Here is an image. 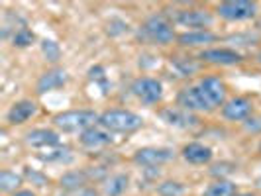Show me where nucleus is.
Wrapping results in <instances>:
<instances>
[{"instance_id":"obj_7","label":"nucleus","mask_w":261,"mask_h":196,"mask_svg":"<svg viewBox=\"0 0 261 196\" xmlns=\"http://www.w3.org/2000/svg\"><path fill=\"white\" fill-rule=\"evenodd\" d=\"M132 94L145 106H155L163 100V85L155 77H138L130 85Z\"/></svg>"},{"instance_id":"obj_17","label":"nucleus","mask_w":261,"mask_h":196,"mask_svg":"<svg viewBox=\"0 0 261 196\" xmlns=\"http://www.w3.org/2000/svg\"><path fill=\"white\" fill-rule=\"evenodd\" d=\"M38 104L34 102V100H30V98H22V100H16L10 108H8V112H6V122L10 124V126H22V124H26L30 122L32 118L38 114Z\"/></svg>"},{"instance_id":"obj_25","label":"nucleus","mask_w":261,"mask_h":196,"mask_svg":"<svg viewBox=\"0 0 261 196\" xmlns=\"http://www.w3.org/2000/svg\"><path fill=\"white\" fill-rule=\"evenodd\" d=\"M157 196H185L187 184L181 181H163L155 186Z\"/></svg>"},{"instance_id":"obj_31","label":"nucleus","mask_w":261,"mask_h":196,"mask_svg":"<svg viewBox=\"0 0 261 196\" xmlns=\"http://www.w3.org/2000/svg\"><path fill=\"white\" fill-rule=\"evenodd\" d=\"M244 130L248 131V133H257V131H261V118H257V116L248 118V120L244 122Z\"/></svg>"},{"instance_id":"obj_24","label":"nucleus","mask_w":261,"mask_h":196,"mask_svg":"<svg viewBox=\"0 0 261 196\" xmlns=\"http://www.w3.org/2000/svg\"><path fill=\"white\" fill-rule=\"evenodd\" d=\"M39 47H41V55L45 57L47 63H53V65L59 63L63 51H61V45H59L57 41H53V39H43V41L39 43Z\"/></svg>"},{"instance_id":"obj_35","label":"nucleus","mask_w":261,"mask_h":196,"mask_svg":"<svg viewBox=\"0 0 261 196\" xmlns=\"http://www.w3.org/2000/svg\"><path fill=\"white\" fill-rule=\"evenodd\" d=\"M255 59H257V63H259V65H261V49H259V51H257V55H255Z\"/></svg>"},{"instance_id":"obj_28","label":"nucleus","mask_w":261,"mask_h":196,"mask_svg":"<svg viewBox=\"0 0 261 196\" xmlns=\"http://www.w3.org/2000/svg\"><path fill=\"white\" fill-rule=\"evenodd\" d=\"M24 181H30V183L36 184V186H47V184H49V177L43 175L41 171L26 167V169H24Z\"/></svg>"},{"instance_id":"obj_1","label":"nucleus","mask_w":261,"mask_h":196,"mask_svg":"<svg viewBox=\"0 0 261 196\" xmlns=\"http://www.w3.org/2000/svg\"><path fill=\"white\" fill-rule=\"evenodd\" d=\"M98 112L91 108H73V110H63L53 116V126L59 133H83L91 126L98 124Z\"/></svg>"},{"instance_id":"obj_4","label":"nucleus","mask_w":261,"mask_h":196,"mask_svg":"<svg viewBox=\"0 0 261 196\" xmlns=\"http://www.w3.org/2000/svg\"><path fill=\"white\" fill-rule=\"evenodd\" d=\"M257 10H259L257 2H251V0H226L216 4L214 12L226 22H248L255 18Z\"/></svg>"},{"instance_id":"obj_14","label":"nucleus","mask_w":261,"mask_h":196,"mask_svg":"<svg viewBox=\"0 0 261 196\" xmlns=\"http://www.w3.org/2000/svg\"><path fill=\"white\" fill-rule=\"evenodd\" d=\"M220 36L212 30H185L181 34H177V45L181 47H202L206 49L210 43H216Z\"/></svg>"},{"instance_id":"obj_36","label":"nucleus","mask_w":261,"mask_h":196,"mask_svg":"<svg viewBox=\"0 0 261 196\" xmlns=\"http://www.w3.org/2000/svg\"><path fill=\"white\" fill-rule=\"evenodd\" d=\"M59 196H67V194H59Z\"/></svg>"},{"instance_id":"obj_23","label":"nucleus","mask_w":261,"mask_h":196,"mask_svg":"<svg viewBox=\"0 0 261 196\" xmlns=\"http://www.w3.org/2000/svg\"><path fill=\"white\" fill-rule=\"evenodd\" d=\"M171 65L181 77H191L198 71V61L193 59V57H173Z\"/></svg>"},{"instance_id":"obj_11","label":"nucleus","mask_w":261,"mask_h":196,"mask_svg":"<svg viewBox=\"0 0 261 196\" xmlns=\"http://www.w3.org/2000/svg\"><path fill=\"white\" fill-rule=\"evenodd\" d=\"M220 114L228 122H246L248 118L253 116V100L248 96H232L226 100V104L220 108Z\"/></svg>"},{"instance_id":"obj_16","label":"nucleus","mask_w":261,"mask_h":196,"mask_svg":"<svg viewBox=\"0 0 261 196\" xmlns=\"http://www.w3.org/2000/svg\"><path fill=\"white\" fill-rule=\"evenodd\" d=\"M114 142V133L105 130L102 126H91L89 130H85L83 133H79V144L85 149H102L106 145H110Z\"/></svg>"},{"instance_id":"obj_30","label":"nucleus","mask_w":261,"mask_h":196,"mask_svg":"<svg viewBox=\"0 0 261 196\" xmlns=\"http://www.w3.org/2000/svg\"><path fill=\"white\" fill-rule=\"evenodd\" d=\"M232 171H236L232 163H216V165H212L210 175H212V177H216V179H226V175H228V173H232Z\"/></svg>"},{"instance_id":"obj_34","label":"nucleus","mask_w":261,"mask_h":196,"mask_svg":"<svg viewBox=\"0 0 261 196\" xmlns=\"http://www.w3.org/2000/svg\"><path fill=\"white\" fill-rule=\"evenodd\" d=\"M234 196H257V194H253V192H236Z\"/></svg>"},{"instance_id":"obj_27","label":"nucleus","mask_w":261,"mask_h":196,"mask_svg":"<svg viewBox=\"0 0 261 196\" xmlns=\"http://www.w3.org/2000/svg\"><path fill=\"white\" fill-rule=\"evenodd\" d=\"M39 159L47 161V163H71L73 161V153H71L69 147H55L47 155H39Z\"/></svg>"},{"instance_id":"obj_8","label":"nucleus","mask_w":261,"mask_h":196,"mask_svg":"<svg viewBox=\"0 0 261 196\" xmlns=\"http://www.w3.org/2000/svg\"><path fill=\"white\" fill-rule=\"evenodd\" d=\"M175 151L171 147H155V145H147V147H140L134 155L132 161L138 167H145V169H153V167H161L165 163L173 161Z\"/></svg>"},{"instance_id":"obj_2","label":"nucleus","mask_w":261,"mask_h":196,"mask_svg":"<svg viewBox=\"0 0 261 196\" xmlns=\"http://www.w3.org/2000/svg\"><path fill=\"white\" fill-rule=\"evenodd\" d=\"M140 36L153 43V45H159V47H165V45H171L173 41H177V34H175V27H173V22L165 14L155 12L149 14L142 22L140 26Z\"/></svg>"},{"instance_id":"obj_20","label":"nucleus","mask_w":261,"mask_h":196,"mask_svg":"<svg viewBox=\"0 0 261 196\" xmlns=\"http://www.w3.org/2000/svg\"><path fill=\"white\" fill-rule=\"evenodd\" d=\"M128 186H130V177L126 173H116L105 181L102 192L105 196H122L128 190Z\"/></svg>"},{"instance_id":"obj_10","label":"nucleus","mask_w":261,"mask_h":196,"mask_svg":"<svg viewBox=\"0 0 261 196\" xmlns=\"http://www.w3.org/2000/svg\"><path fill=\"white\" fill-rule=\"evenodd\" d=\"M198 61L216 67H236L244 63V55L232 47H206L198 53Z\"/></svg>"},{"instance_id":"obj_3","label":"nucleus","mask_w":261,"mask_h":196,"mask_svg":"<svg viewBox=\"0 0 261 196\" xmlns=\"http://www.w3.org/2000/svg\"><path fill=\"white\" fill-rule=\"evenodd\" d=\"M98 126L112 133H134L144 128V118L126 108H110L98 116Z\"/></svg>"},{"instance_id":"obj_19","label":"nucleus","mask_w":261,"mask_h":196,"mask_svg":"<svg viewBox=\"0 0 261 196\" xmlns=\"http://www.w3.org/2000/svg\"><path fill=\"white\" fill-rule=\"evenodd\" d=\"M89 183H91V179L87 175V169H71L63 173V177L59 179V186L65 192H79L85 186H89Z\"/></svg>"},{"instance_id":"obj_33","label":"nucleus","mask_w":261,"mask_h":196,"mask_svg":"<svg viewBox=\"0 0 261 196\" xmlns=\"http://www.w3.org/2000/svg\"><path fill=\"white\" fill-rule=\"evenodd\" d=\"M10 196H38V194H36L34 190H30V188H20V190H16V192Z\"/></svg>"},{"instance_id":"obj_29","label":"nucleus","mask_w":261,"mask_h":196,"mask_svg":"<svg viewBox=\"0 0 261 196\" xmlns=\"http://www.w3.org/2000/svg\"><path fill=\"white\" fill-rule=\"evenodd\" d=\"M108 36H122V34H126L128 32V24L124 22V20H118V18H112L110 22H108Z\"/></svg>"},{"instance_id":"obj_26","label":"nucleus","mask_w":261,"mask_h":196,"mask_svg":"<svg viewBox=\"0 0 261 196\" xmlns=\"http://www.w3.org/2000/svg\"><path fill=\"white\" fill-rule=\"evenodd\" d=\"M34 41H36V34L26 26L18 27L12 36V45L14 47H18V49H26V47H30Z\"/></svg>"},{"instance_id":"obj_9","label":"nucleus","mask_w":261,"mask_h":196,"mask_svg":"<svg viewBox=\"0 0 261 196\" xmlns=\"http://www.w3.org/2000/svg\"><path fill=\"white\" fill-rule=\"evenodd\" d=\"M157 116L167 126L177 128V130H195L200 126V118L193 112H187L183 108H179V106H165L157 112Z\"/></svg>"},{"instance_id":"obj_5","label":"nucleus","mask_w":261,"mask_h":196,"mask_svg":"<svg viewBox=\"0 0 261 196\" xmlns=\"http://www.w3.org/2000/svg\"><path fill=\"white\" fill-rule=\"evenodd\" d=\"M171 22L187 30H210L214 24V14L208 8H181V10H173Z\"/></svg>"},{"instance_id":"obj_18","label":"nucleus","mask_w":261,"mask_h":196,"mask_svg":"<svg viewBox=\"0 0 261 196\" xmlns=\"http://www.w3.org/2000/svg\"><path fill=\"white\" fill-rule=\"evenodd\" d=\"M181 157H183L189 165L200 167V165H208L210 161H212L214 151H212V147L200 144V142H189V144L183 145Z\"/></svg>"},{"instance_id":"obj_12","label":"nucleus","mask_w":261,"mask_h":196,"mask_svg":"<svg viewBox=\"0 0 261 196\" xmlns=\"http://www.w3.org/2000/svg\"><path fill=\"white\" fill-rule=\"evenodd\" d=\"M198 89L204 92V96L208 98V102L214 108H222L228 100V85L224 82V78L216 77V75H206L198 82Z\"/></svg>"},{"instance_id":"obj_6","label":"nucleus","mask_w":261,"mask_h":196,"mask_svg":"<svg viewBox=\"0 0 261 196\" xmlns=\"http://www.w3.org/2000/svg\"><path fill=\"white\" fill-rule=\"evenodd\" d=\"M177 106L187 110V112H193L196 116L198 114H210V112L216 110L208 102V98L204 96V92L198 89V85H189V87H183L177 92Z\"/></svg>"},{"instance_id":"obj_32","label":"nucleus","mask_w":261,"mask_h":196,"mask_svg":"<svg viewBox=\"0 0 261 196\" xmlns=\"http://www.w3.org/2000/svg\"><path fill=\"white\" fill-rule=\"evenodd\" d=\"M77 196H98V190H96L92 184H89V186H85L83 190H79Z\"/></svg>"},{"instance_id":"obj_13","label":"nucleus","mask_w":261,"mask_h":196,"mask_svg":"<svg viewBox=\"0 0 261 196\" xmlns=\"http://www.w3.org/2000/svg\"><path fill=\"white\" fill-rule=\"evenodd\" d=\"M24 144L34 149H55L61 145V133L51 128H34L24 135Z\"/></svg>"},{"instance_id":"obj_21","label":"nucleus","mask_w":261,"mask_h":196,"mask_svg":"<svg viewBox=\"0 0 261 196\" xmlns=\"http://www.w3.org/2000/svg\"><path fill=\"white\" fill-rule=\"evenodd\" d=\"M238 192V184L230 179H214L202 190V196H234Z\"/></svg>"},{"instance_id":"obj_15","label":"nucleus","mask_w":261,"mask_h":196,"mask_svg":"<svg viewBox=\"0 0 261 196\" xmlns=\"http://www.w3.org/2000/svg\"><path fill=\"white\" fill-rule=\"evenodd\" d=\"M67 82H69V73L63 67H51L47 69L45 73H41L36 82V92L38 94H47L57 89H63Z\"/></svg>"},{"instance_id":"obj_22","label":"nucleus","mask_w":261,"mask_h":196,"mask_svg":"<svg viewBox=\"0 0 261 196\" xmlns=\"http://www.w3.org/2000/svg\"><path fill=\"white\" fill-rule=\"evenodd\" d=\"M24 184V175H18L16 171L4 169L0 171V190L4 194H14Z\"/></svg>"}]
</instances>
